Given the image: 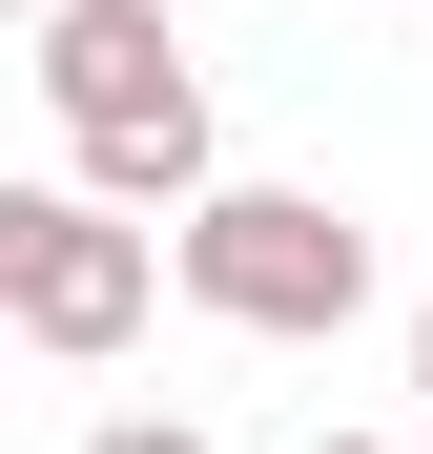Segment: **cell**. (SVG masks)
<instances>
[{
	"label": "cell",
	"mask_w": 433,
	"mask_h": 454,
	"mask_svg": "<svg viewBox=\"0 0 433 454\" xmlns=\"http://www.w3.org/2000/svg\"><path fill=\"white\" fill-rule=\"evenodd\" d=\"M21 42H42L21 83L62 104V166H83V186H124V207H206V186H228V124H206L166 0H42Z\"/></svg>",
	"instance_id": "1"
},
{
	"label": "cell",
	"mask_w": 433,
	"mask_h": 454,
	"mask_svg": "<svg viewBox=\"0 0 433 454\" xmlns=\"http://www.w3.org/2000/svg\"><path fill=\"white\" fill-rule=\"evenodd\" d=\"M166 248H186V310L206 331H268V351H330L351 310H372V227H351L330 186H206V207H166Z\"/></svg>",
	"instance_id": "2"
},
{
	"label": "cell",
	"mask_w": 433,
	"mask_h": 454,
	"mask_svg": "<svg viewBox=\"0 0 433 454\" xmlns=\"http://www.w3.org/2000/svg\"><path fill=\"white\" fill-rule=\"evenodd\" d=\"M166 227H124V186H83V166H62V186H0V331H21V351H62V372H104L144 310H166Z\"/></svg>",
	"instance_id": "3"
},
{
	"label": "cell",
	"mask_w": 433,
	"mask_h": 454,
	"mask_svg": "<svg viewBox=\"0 0 433 454\" xmlns=\"http://www.w3.org/2000/svg\"><path fill=\"white\" fill-rule=\"evenodd\" d=\"M83 454H206V434H186V413H104Z\"/></svg>",
	"instance_id": "4"
},
{
	"label": "cell",
	"mask_w": 433,
	"mask_h": 454,
	"mask_svg": "<svg viewBox=\"0 0 433 454\" xmlns=\"http://www.w3.org/2000/svg\"><path fill=\"white\" fill-rule=\"evenodd\" d=\"M413 393H433V310H413Z\"/></svg>",
	"instance_id": "5"
},
{
	"label": "cell",
	"mask_w": 433,
	"mask_h": 454,
	"mask_svg": "<svg viewBox=\"0 0 433 454\" xmlns=\"http://www.w3.org/2000/svg\"><path fill=\"white\" fill-rule=\"evenodd\" d=\"M310 454H392V434H310Z\"/></svg>",
	"instance_id": "6"
},
{
	"label": "cell",
	"mask_w": 433,
	"mask_h": 454,
	"mask_svg": "<svg viewBox=\"0 0 433 454\" xmlns=\"http://www.w3.org/2000/svg\"><path fill=\"white\" fill-rule=\"evenodd\" d=\"M21 21H42V0H21Z\"/></svg>",
	"instance_id": "7"
}]
</instances>
